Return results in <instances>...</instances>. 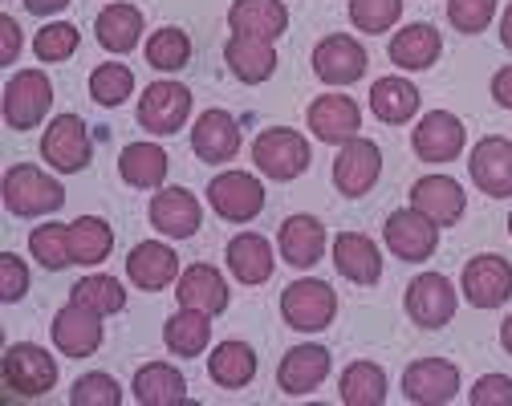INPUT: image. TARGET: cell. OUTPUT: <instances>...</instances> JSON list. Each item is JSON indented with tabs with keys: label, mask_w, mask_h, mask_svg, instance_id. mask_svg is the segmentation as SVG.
<instances>
[{
	"label": "cell",
	"mask_w": 512,
	"mask_h": 406,
	"mask_svg": "<svg viewBox=\"0 0 512 406\" xmlns=\"http://www.w3.org/2000/svg\"><path fill=\"white\" fill-rule=\"evenodd\" d=\"M94 33H98V45L110 49V53H131L143 37V13L135 5H122V0H114V5H106L94 21Z\"/></svg>",
	"instance_id": "31"
},
{
	"label": "cell",
	"mask_w": 512,
	"mask_h": 406,
	"mask_svg": "<svg viewBox=\"0 0 512 406\" xmlns=\"http://www.w3.org/2000/svg\"><path fill=\"white\" fill-rule=\"evenodd\" d=\"M443 53V37L431 25H407L391 37V61L399 70H431Z\"/></svg>",
	"instance_id": "32"
},
{
	"label": "cell",
	"mask_w": 512,
	"mask_h": 406,
	"mask_svg": "<svg viewBox=\"0 0 512 406\" xmlns=\"http://www.w3.org/2000/svg\"><path fill=\"white\" fill-rule=\"evenodd\" d=\"M468 171H472V183L484 195H492V199L512 195V139H500V134H488V139H480L472 147Z\"/></svg>",
	"instance_id": "15"
},
{
	"label": "cell",
	"mask_w": 512,
	"mask_h": 406,
	"mask_svg": "<svg viewBox=\"0 0 512 406\" xmlns=\"http://www.w3.org/2000/svg\"><path fill=\"white\" fill-rule=\"evenodd\" d=\"M411 208L423 212L431 224L447 228V224H456L468 208V195L464 187L452 179V175H423L415 187H411Z\"/></svg>",
	"instance_id": "18"
},
{
	"label": "cell",
	"mask_w": 512,
	"mask_h": 406,
	"mask_svg": "<svg viewBox=\"0 0 512 406\" xmlns=\"http://www.w3.org/2000/svg\"><path fill=\"white\" fill-rule=\"evenodd\" d=\"M208 203L212 212L228 224H248L265 212V187L248 171H224L208 183Z\"/></svg>",
	"instance_id": "3"
},
{
	"label": "cell",
	"mask_w": 512,
	"mask_h": 406,
	"mask_svg": "<svg viewBox=\"0 0 512 406\" xmlns=\"http://www.w3.org/2000/svg\"><path fill=\"white\" fill-rule=\"evenodd\" d=\"M70 248H74V264H102L114 248V228L98 216H78L70 224Z\"/></svg>",
	"instance_id": "38"
},
{
	"label": "cell",
	"mask_w": 512,
	"mask_h": 406,
	"mask_svg": "<svg viewBox=\"0 0 512 406\" xmlns=\"http://www.w3.org/2000/svg\"><path fill=\"white\" fill-rule=\"evenodd\" d=\"M61 203H66V191L45 171H37L29 163H17L5 171V208L13 216H49Z\"/></svg>",
	"instance_id": "2"
},
{
	"label": "cell",
	"mask_w": 512,
	"mask_h": 406,
	"mask_svg": "<svg viewBox=\"0 0 512 406\" xmlns=\"http://www.w3.org/2000/svg\"><path fill=\"white\" fill-rule=\"evenodd\" d=\"M191 151L204 163H228L240 151V126L228 110H204L191 130Z\"/></svg>",
	"instance_id": "24"
},
{
	"label": "cell",
	"mask_w": 512,
	"mask_h": 406,
	"mask_svg": "<svg viewBox=\"0 0 512 406\" xmlns=\"http://www.w3.org/2000/svg\"><path fill=\"white\" fill-rule=\"evenodd\" d=\"M228 25H232V33L277 41L289 29V9L281 5V0H236V5L228 9Z\"/></svg>",
	"instance_id": "29"
},
{
	"label": "cell",
	"mask_w": 512,
	"mask_h": 406,
	"mask_svg": "<svg viewBox=\"0 0 512 406\" xmlns=\"http://www.w3.org/2000/svg\"><path fill=\"white\" fill-rule=\"evenodd\" d=\"M305 118H309V130L317 134V139L334 143V147L358 139V130H362V110H358V102L346 98V94H322V98L309 106Z\"/></svg>",
	"instance_id": "19"
},
{
	"label": "cell",
	"mask_w": 512,
	"mask_h": 406,
	"mask_svg": "<svg viewBox=\"0 0 512 406\" xmlns=\"http://www.w3.org/2000/svg\"><path fill=\"white\" fill-rule=\"evenodd\" d=\"M126 277L131 285H139L143 293H159L171 281H179V256L163 244V240H143L126 256Z\"/></svg>",
	"instance_id": "21"
},
{
	"label": "cell",
	"mask_w": 512,
	"mask_h": 406,
	"mask_svg": "<svg viewBox=\"0 0 512 406\" xmlns=\"http://www.w3.org/2000/svg\"><path fill=\"white\" fill-rule=\"evenodd\" d=\"M5 386L13 394H21V398H41V394H49L57 386V362L41 346L17 342L5 354Z\"/></svg>",
	"instance_id": "6"
},
{
	"label": "cell",
	"mask_w": 512,
	"mask_h": 406,
	"mask_svg": "<svg viewBox=\"0 0 512 406\" xmlns=\"http://www.w3.org/2000/svg\"><path fill=\"white\" fill-rule=\"evenodd\" d=\"M273 244L261 232H240L228 240V268L240 285H265L273 277Z\"/></svg>",
	"instance_id": "26"
},
{
	"label": "cell",
	"mask_w": 512,
	"mask_h": 406,
	"mask_svg": "<svg viewBox=\"0 0 512 406\" xmlns=\"http://www.w3.org/2000/svg\"><path fill=\"white\" fill-rule=\"evenodd\" d=\"M460 390V370L443 358H419L403 370V394L407 402H419V406H443L452 402Z\"/></svg>",
	"instance_id": "14"
},
{
	"label": "cell",
	"mask_w": 512,
	"mask_h": 406,
	"mask_svg": "<svg viewBox=\"0 0 512 406\" xmlns=\"http://www.w3.org/2000/svg\"><path fill=\"white\" fill-rule=\"evenodd\" d=\"M131 390H135V398H139L143 406H179V402H187V382H183V374H179L175 366H167V362L143 366V370L135 374Z\"/></svg>",
	"instance_id": "34"
},
{
	"label": "cell",
	"mask_w": 512,
	"mask_h": 406,
	"mask_svg": "<svg viewBox=\"0 0 512 406\" xmlns=\"http://www.w3.org/2000/svg\"><path fill=\"white\" fill-rule=\"evenodd\" d=\"M252 163L261 167V175H269L277 183H289V179L309 171V143L289 126L261 130L256 143H252Z\"/></svg>",
	"instance_id": "1"
},
{
	"label": "cell",
	"mask_w": 512,
	"mask_h": 406,
	"mask_svg": "<svg viewBox=\"0 0 512 406\" xmlns=\"http://www.w3.org/2000/svg\"><path fill=\"white\" fill-rule=\"evenodd\" d=\"M277 248L285 256V264L313 268L317 260H322V252H326V228H322V220H313V216H289L281 224Z\"/></svg>",
	"instance_id": "28"
},
{
	"label": "cell",
	"mask_w": 512,
	"mask_h": 406,
	"mask_svg": "<svg viewBox=\"0 0 512 406\" xmlns=\"http://www.w3.org/2000/svg\"><path fill=\"white\" fill-rule=\"evenodd\" d=\"M366 65H370V57L350 33H334L326 41H317V49H313V74L322 82H330V86L358 82L366 74Z\"/></svg>",
	"instance_id": "13"
},
{
	"label": "cell",
	"mask_w": 512,
	"mask_h": 406,
	"mask_svg": "<svg viewBox=\"0 0 512 406\" xmlns=\"http://www.w3.org/2000/svg\"><path fill=\"white\" fill-rule=\"evenodd\" d=\"M403 17V0H350V21L358 33H387Z\"/></svg>",
	"instance_id": "43"
},
{
	"label": "cell",
	"mask_w": 512,
	"mask_h": 406,
	"mask_svg": "<svg viewBox=\"0 0 512 406\" xmlns=\"http://www.w3.org/2000/svg\"><path fill=\"white\" fill-rule=\"evenodd\" d=\"M468 143V130L456 114L447 110H431L419 118V126L411 130V147L423 163H452Z\"/></svg>",
	"instance_id": "7"
},
{
	"label": "cell",
	"mask_w": 512,
	"mask_h": 406,
	"mask_svg": "<svg viewBox=\"0 0 512 406\" xmlns=\"http://www.w3.org/2000/svg\"><path fill=\"white\" fill-rule=\"evenodd\" d=\"M407 317L419 329H443L456 317V285L443 273H423L407 285Z\"/></svg>",
	"instance_id": "8"
},
{
	"label": "cell",
	"mask_w": 512,
	"mask_h": 406,
	"mask_svg": "<svg viewBox=\"0 0 512 406\" xmlns=\"http://www.w3.org/2000/svg\"><path fill=\"white\" fill-rule=\"evenodd\" d=\"M472 406H512V378L504 374H484L476 386H472Z\"/></svg>",
	"instance_id": "48"
},
{
	"label": "cell",
	"mask_w": 512,
	"mask_h": 406,
	"mask_svg": "<svg viewBox=\"0 0 512 406\" xmlns=\"http://www.w3.org/2000/svg\"><path fill=\"white\" fill-rule=\"evenodd\" d=\"M175 297L183 309H200L208 317L224 313L228 309V285L220 277V268L212 264H191L179 273V285H175Z\"/></svg>",
	"instance_id": "25"
},
{
	"label": "cell",
	"mask_w": 512,
	"mask_h": 406,
	"mask_svg": "<svg viewBox=\"0 0 512 406\" xmlns=\"http://www.w3.org/2000/svg\"><path fill=\"white\" fill-rule=\"evenodd\" d=\"M492 98H496L504 110H512V65L496 70V78H492Z\"/></svg>",
	"instance_id": "50"
},
{
	"label": "cell",
	"mask_w": 512,
	"mask_h": 406,
	"mask_svg": "<svg viewBox=\"0 0 512 406\" xmlns=\"http://www.w3.org/2000/svg\"><path fill=\"white\" fill-rule=\"evenodd\" d=\"M90 94L98 106H122L126 98L135 94V74H131V65H122V61H106L98 65V70L90 74Z\"/></svg>",
	"instance_id": "39"
},
{
	"label": "cell",
	"mask_w": 512,
	"mask_h": 406,
	"mask_svg": "<svg viewBox=\"0 0 512 406\" xmlns=\"http://www.w3.org/2000/svg\"><path fill=\"white\" fill-rule=\"evenodd\" d=\"M382 236H387V248L399 260L419 264V260H431V252L439 244V224H431L415 208H399V212L387 216V224H382Z\"/></svg>",
	"instance_id": "10"
},
{
	"label": "cell",
	"mask_w": 512,
	"mask_h": 406,
	"mask_svg": "<svg viewBox=\"0 0 512 406\" xmlns=\"http://www.w3.org/2000/svg\"><path fill=\"white\" fill-rule=\"evenodd\" d=\"M500 41H504V49H512V5L504 9V21H500Z\"/></svg>",
	"instance_id": "52"
},
{
	"label": "cell",
	"mask_w": 512,
	"mask_h": 406,
	"mask_svg": "<svg viewBox=\"0 0 512 406\" xmlns=\"http://www.w3.org/2000/svg\"><path fill=\"white\" fill-rule=\"evenodd\" d=\"M70 402H74V406H118V402H122V386H118L110 374L94 370V374H82V378L74 382Z\"/></svg>",
	"instance_id": "45"
},
{
	"label": "cell",
	"mask_w": 512,
	"mask_h": 406,
	"mask_svg": "<svg viewBox=\"0 0 512 406\" xmlns=\"http://www.w3.org/2000/svg\"><path fill=\"white\" fill-rule=\"evenodd\" d=\"M167 167H171V159H167V151L159 143H131V147H122V155H118V175L131 187H143V191L147 187H163Z\"/></svg>",
	"instance_id": "33"
},
{
	"label": "cell",
	"mask_w": 512,
	"mask_h": 406,
	"mask_svg": "<svg viewBox=\"0 0 512 406\" xmlns=\"http://www.w3.org/2000/svg\"><path fill=\"white\" fill-rule=\"evenodd\" d=\"M500 346H504V350L512 354V317H508V321L500 325Z\"/></svg>",
	"instance_id": "53"
},
{
	"label": "cell",
	"mask_w": 512,
	"mask_h": 406,
	"mask_svg": "<svg viewBox=\"0 0 512 406\" xmlns=\"http://www.w3.org/2000/svg\"><path fill=\"white\" fill-rule=\"evenodd\" d=\"M370 110L387 126H403L407 118L419 114V90L407 78H378L370 86Z\"/></svg>",
	"instance_id": "35"
},
{
	"label": "cell",
	"mask_w": 512,
	"mask_h": 406,
	"mask_svg": "<svg viewBox=\"0 0 512 406\" xmlns=\"http://www.w3.org/2000/svg\"><path fill=\"white\" fill-rule=\"evenodd\" d=\"M342 402L346 406H382L387 402V374L374 362H350L342 370Z\"/></svg>",
	"instance_id": "37"
},
{
	"label": "cell",
	"mask_w": 512,
	"mask_h": 406,
	"mask_svg": "<svg viewBox=\"0 0 512 406\" xmlns=\"http://www.w3.org/2000/svg\"><path fill=\"white\" fill-rule=\"evenodd\" d=\"M334 268L354 285H374L382 277V252L362 232H342L334 240Z\"/></svg>",
	"instance_id": "27"
},
{
	"label": "cell",
	"mask_w": 512,
	"mask_h": 406,
	"mask_svg": "<svg viewBox=\"0 0 512 406\" xmlns=\"http://www.w3.org/2000/svg\"><path fill=\"white\" fill-rule=\"evenodd\" d=\"M78 29L74 25H66V21H53V25H45L37 37H33V53L41 57V61H66V57H74L78 53Z\"/></svg>",
	"instance_id": "44"
},
{
	"label": "cell",
	"mask_w": 512,
	"mask_h": 406,
	"mask_svg": "<svg viewBox=\"0 0 512 406\" xmlns=\"http://www.w3.org/2000/svg\"><path fill=\"white\" fill-rule=\"evenodd\" d=\"M21 5L33 13V17H49V13H61L70 0H21Z\"/></svg>",
	"instance_id": "51"
},
{
	"label": "cell",
	"mask_w": 512,
	"mask_h": 406,
	"mask_svg": "<svg viewBox=\"0 0 512 406\" xmlns=\"http://www.w3.org/2000/svg\"><path fill=\"white\" fill-rule=\"evenodd\" d=\"M508 236H512V216H508Z\"/></svg>",
	"instance_id": "54"
},
{
	"label": "cell",
	"mask_w": 512,
	"mask_h": 406,
	"mask_svg": "<svg viewBox=\"0 0 512 406\" xmlns=\"http://www.w3.org/2000/svg\"><path fill=\"white\" fill-rule=\"evenodd\" d=\"M49 102H53L49 78L41 70H21L5 86V122L13 130H33L49 114Z\"/></svg>",
	"instance_id": "9"
},
{
	"label": "cell",
	"mask_w": 512,
	"mask_h": 406,
	"mask_svg": "<svg viewBox=\"0 0 512 406\" xmlns=\"http://www.w3.org/2000/svg\"><path fill=\"white\" fill-rule=\"evenodd\" d=\"M25 289H29V268H25V260L13 256V252H5V256H0V297L13 305V301L25 297Z\"/></svg>",
	"instance_id": "47"
},
{
	"label": "cell",
	"mask_w": 512,
	"mask_h": 406,
	"mask_svg": "<svg viewBox=\"0 0 512 406\" xmlns=\"http://www.w3.org/2000/svg\"><path fill=\"white\" fill-rule=\"evenodd\" d=\"M224 61L228 70L244 82V86H261L277 74V49L265 37H248V33H232L224 45Z\"/></svg>",
	"instance_id": "22"
},
{
	"label": "cell",
	"mask_w": 512,
	"mask_h": 406,
	"mask_svg": "<svg viewBox=\"0 0 512 406\" xmlns=\"http://www.w3.org/2000/svg\"><path fill=\"white\" fill-rule=\"evenodd\" d=\"M382 175V151L370 139H350L342 143L338 159H334V187L350 199L366 195Z\"/></svg>",
	"instance_id": "16"
},
{
	"label": "cell",
	"mask_w": 512,
	"mask_h": 406,
	"mask_svg": "<svg viewBox=\"0 0 512 406\" xmlns=\"http://www.w3.org/2000/svg\"><path fill=\"white\" fill-rule=\"evenodd\" d=\"M70 301H78V305H86V309H94V313H102V317H106V313L126 309V289H122L114 277L94 273V277H82V281L74 285Z\"/></svg>",
	"instance_id": "40"
},
{
	"label": "cell",
	"mask_w": 512,
	"mask_h": 406,
	"mask_svg": "<svg viewBox=\"0 0 512 406\" xmlns=\"http://www.w3.org/2000/svg\"><path fill=\"white\" fill-rule=\"evenodd\" d=\"M147 61L155 65V70H163V74L183 70V65L191 61V37H187L183 29H175V25L151 33V41H147Z\"/></svg>",
	"instance_id": "41"
},
{
	"label": "cell",
	"mask_w": 512,
	"mask_h": 406,
	"mask_svg": "<svg viewBox=\"0 0 512 406\" xmlns=\"http://www.w3.org/2000/svg\"><path fill=\"white\" fill-rule=\"evenodd\" d=\"M208 374L224 390H244L256 378V354L244 342H220L208 358Z\"/></svg>",
	"instance_id": "36"
},
{
	"label": "cell",
	"mask_w": 512,
	"mask_h": 406,
	"mask_svg": "<svg viewBox=\"0 0 512 406\" xmlns=\"http://www.w3.org/2000/svg\"><path fill=\"white\" fill-rule=\"evenodd\" d=\"M191 114V90L179 82H151L139 98V122L151 134H175L183 130Z\"/></svg>",
	"instance_id": "12"
},
{
	"label": "cell",
	"mask_w": 512,
	"mask_h": 406,
	"mask_svg": "<svg viewBox=\"0 0 512 406\" xmlns=\"http://www.w3.org/2000/svg\"><path fill=\"white\" fill-rule=\"evenodd\" d=\"M33 260H41L45 268H66L74 264V248H70V228L66 224H41L29 236Z\"/></svg>",
	"instance_id": "42"
},
{
	"label": "cell",
	"mask_w": 512,
	"mask_h": 406,
	"mask_svg": "<svg viewBox=\"0 0 512 406\" xmlns=\"http://www.w3.org/2000/svg\"><path fill=\"white\" fill-rule=\"evenodd\" d=\"M0 33H5V53H0V61L13 65V61H17V53H21V29H17V21H13V17H0Z\"/></svg>",
	"instance_id": "49"
},
{
	"label": "cell",
	"mask_w": 512,
	"mask_h": 406,
	"mask_svg": "<svg viewBox=\"0 0 512 406\" xmlns=\"http://www.w3.org/2000/svg\"><path fill=\"white\" fill-rule=\"evenodd\" d=\"M492 17H496V0H447V21L468 37L484 33Z\"/></svg>",
	"instance_id": "46"
},
{
	"label": "cell",
	"mask_w": 512,
	"mask_h": 406,
	"mask_svg": "<svg viewBox=\"0 0 512 406\" xmlns=\"http://www.w3.org/2000/svg\"><path fill=\"white\" fill-rule=\"evenodd\" d=\"M53 346L66 358H90L102 346V313L70 301L53 317Z\"/></svg>",
	"instance_id": "17"
},
{
	"label": "cell",
	"mask_w": 512,
	"mask_h": 406,
	"mask_svg": "<svg viewBox=\"0 0 512 406\" xmlns=\"http://www.w3.org/2000/svg\"><path fill=\"white\" fill-rule=\"evenodd\" d=\"M338 313V293L326 285V281H293L285 293H281V317L301 329V333H317V329H326Z\"/></svg>",
	"instance_id": "4"
},
{
	"label": "cell",
	"mask_w": 512,
	"mask_h": 406,
	"mask_svg": "<svg viewBox=\"0 0 512 406\" xmlns=\"http://www.w3.org/2000/svg\"><path fill=\"white\" fill-rule=\"evenodd\" d=\"M163 342L175 358H200L212 342V317L200 313V309L179 305V313H171L167 325H163Z\"/></svg>",
	"instance_id": "30"
},
{
	"label": "cell",
	"mask_w": 512,
	"mask_h": 406,
	"mask_svg": "<svg viewBox=\"0 0 512 406\" xmlns=\"http://www.w3.org/2000/svg\"><path fill=\"white\" fill-rule=\"evenodd\" d=\"M326 378H330V350L326 346H293L277 366V386L289 398L317 390Z\"/></svg>",
	"instance_id": "23"
},
{
	"label": "cell",
	"mask_w": 512,
	"mask_h": 406,
	"mask_svg": "<svg viewBox=\"0 0 512 406\" xmlns=\"http://www.w3.org/2000/svg\"><path fill=\"white\" fill-rule=\"evenodd\" d=\"M151 224L171 236V240H187V236H196L200 224H204V208H200V199L191 195L187 187H163L155 199H151Z\"/></svg>",
	"instance_id": "20"
},
{
	"label": "cell",
	"mask_w": 512,
	"mask_h": 406,
	"mask_svg": "<svg viewBox=\"0 0 512 406\" xmlns=\"http://www.w3.org/2000/svg\"><path fill=\"white\" fill-rule=\"evenodd\" d=\"M41 155H45V163H49V167L66 171V175H74V171L90 167L94 143H90L86 122H82L78 114H57V118L49 122V130L41 134Z\"/></svg>",
	"instance_id": "5"
},
{
	"label": "cell",
	"mask_w": 512,
	"mask_h": 406,
	"mask_svg": "<svg viewBox=\"0 0 512 406\" xmlns=\"http://www.w3.org/2000/svg\"><path fill=\"white\" fill-rule=\"evenodd\" d=\"M464 297L476 305V309H496L512 297V264L496 252H484V256H472L464 264Z\"/></svg>",
	"instance_id": "11"
}]
</instances>
